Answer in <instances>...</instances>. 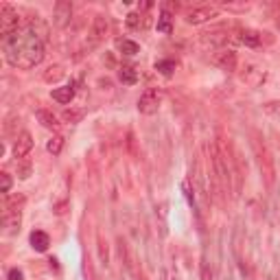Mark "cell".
Masks as SVG:
<instances>
[{"label":"cell","instance_id":"5bb4252c","mask_svg":"<svg viewBox=\"0 0 280 280\" xmlns=\"http://www.w3.org/2000/svg\"><path fill=\"white\" fill-rule=\"evenodd\" d=\"M239 39L245 44V46H252V49H256L258 44H261V39H263V33H258V31H254V29H243L241 33H239Z\"/></svg>","mask_w":280,"mask_h":280},{"label":"cell","instance_id":"3957f363","mask_svg":"<svg viewBox=\"0 0 280 280\" xmlns=\"http://www.w3.org/2000/svg\"><path fill=\"white\" fill-rule=\"evenodd\" d=\"M22 24H24L22 18L18 16V11L13 9L11 5H7V3L0 5V37L7 39L9 35H13Z\"/></svg>","mask_w":280,"mask_h":280},{"label":"cell","instance_id":"e0dca14e","mask_svg":"<svg viewBox=\"0 0 280 280\" xmlns=\"http://www.w3.org/2000/svg\"><path fill=\"white\" fill-rule=\"evenodd\" d=\"M158 31L160 33H164V35H171L173 33V16L169 11H164L160 13V18H158Z\"/></svg>","mask_w":280,"mask_h":280},{"label":"cell","instance_id":"2e32d148","mask_svg":"<svg viewBox=\"0 0 280 280\" xmlns=\"http://www.w3.org/2000/svg\"><path fill=\"white\" fill-rule=\"evenodd\" d=\"M243 81H248L250 85H261L265 81V72L254 66H248V72H243Z\"/></svg>","mask_w":280,"mask_h":280},{"label":"cell","instance_id":"44dd1931","mask_svg":"<svg viewBox=\"0 0 280 280\" xmlns=\"http://www.w3.org/2000/svg\"><path fill=\"white\" fill-rule=\"evenodd\" d=\"M62 77H64V68H62V66H51V68L44 72V81L46 83H55Z\"/></svg>","mask_w":280,"mask_h":280},{"label":"cell","instance_id":"cb8c5ba5","mask_svg":"<svg viewBox=\"0 0 280 280\" xmlns=\"http://www.w3.org/2000/svg\"><path fill=\"white\" fill-rule=\"evenodd\" d=\"M83 116H85L83 110H72V108H70V110H64V114H62L64 121H66V123H72V125L79 123Z\"/></svg>","mask_w":280,"mask_h":280},{"label":"cell","instance_id":"603a6c76","mask_svg":"<svg viewBox=\"0 0 280 280\" xmlns=\"http://www.w3.org/2000/svg\"><path fill=\"white\" fill-rule=\"evenodd\" d=\"M3 221H5V228L9 235L20 230V215H3Z\"/></svg>","mask_w":280,"mask_h":280},{"label":"cell","instance_id":"d4e9b609","mask_svg":"<svg viewBox=\"0 0 280 280\" xmlns=\"http://www.w3.org/2000/svg\"><path fill=\"white\" fill-rule=\"evenodd\" d=\"M147 24V20H143V16L136 11H131L129 16H127V26L129 29H140V26H145Z\"/></svg>","mask_w":280,"mask_h":280},{"label":"cell","instance_id":"ac0fdd59","mask_svg":"<svg viewBox=\"0 0 280 280\" xmlns=\"http://www.w3.org/2000/svg\"><path fill=\"white\" fill-rule=\"evenodd\" d=\"M116 49L123 53V55H136V53L140 51V46L136 42H131V39H116Z\"/></svg>","mask_w":280,"mask_h":280},{"label":"cell","instance_id":"ffe728a7","mask_svg":"<svg viewBox=\"0 0 280 280\" xmlns=\"http://www.w3.org/2000/svg\"><path fill=\"white\" fill-rule=\"evenodd\" d=\"M175 68H177V64L173 62V59H160V62L156 64V70L164 77H171L173 72H175Z\"/></svg>","mask_w":280,"mask_h":280},{"label":"cell","instance_id":"484cf974","mask_svg":"<svg viewBox=\"0 0 280 280\" xmlns=\"http://www.w3.org/2000/svg\"><path fill=\"white\" fill-rule=\"evenodd\" d=\"M0 191H3V193H9L11 191V177H9V173H0Z\"/></svg>","mask_w":280,"mask_h":280},{"label":"cell","instance_id":"9c48e42d","mask_svg":"<svg viewBox=\"0 0 280 280\" xmlns=\"http://www.w3.org/2000/svg\"><path fill=\"white\" fill-rule=\"evenodd\" d=\"M230 39V31L228 26H219V29H212V31H206L202 35V44L204 46H212V49H217V46H225Z\"/></svg>","mask_w":280,"mask_h":280},{"label":"cell","instance_id":"4316f807","mask_svg":"<svg viewBox=\"0 0 280 280\" xmlns=\"http://www.w3.org/2000/svg\"><path fill=\"white\" fill-rule=\"evenodd\" d=\"M99 254H101V263L108 265V245H105L101 235H99Z\"/></svg>","mask_w":280,"mask_h":280},{"label":"cell","instance_id":"6da1fadb","mask_svg":"<svg viewBox=\"0 0 280 280\" xmlns=\"http://www.w3.org/2000/svg\"><path fill=\"white\" fill-rule=\"evenodd\" d=\"M35 22H33V20L31 22H24L13 35L3 39L5 57L13 68L31 70V68H35L37 64H42V59L46 55L44 33H39L35 29Z\"/></svg>","mask_w":280,"mask_h":280},{"label":"cell","instance_id":"d6986e66","mask_svg":"<svg viewBox=\"0 0 280 280\" xmlns=\"http://www.w3.org/2000/svg\"><path fill=\"white\" fill-rule=\"evenodd\" d=\"M24 204V197L22 195H16L11 199L5 202V215H20V206Z\"/></svg>","mask_w":280,"mask_h":280},{"label":"cell","instance_id":"f1b7e54d","mask_svg":"<svg viewBox=\"0 0 280 280\" xmlns=\"http://www.w3.org/2000/svg\"><path fill=\"white\" fill-rule=\"evenodd\" d=\"M265 110H267L269 114H280V103H267Z\"/></svg>","mask_w":280,"mask_h":280},{"label":"cell","instance_id":"8fae6325","mask_svg":"<svg viewBox=\"0 0 280 280\" xmlns=\"http://www.w3.org/2000/svg\"><path fill=\"white\" fill-rule=\"evenodd\" d=\"M77 95V90H75V83H68V85H62V88H55L51 92V97H53V101H57V103H70L72 99H75Z\"/></svg>","mask_w":280,"mask_h":280},{"label":"cell","instance_id":"ba28073f","mask_svg":"<svg viewBox=\"0 0 280 280\" xmlns=\"http://www.w3.org/2000/svg\"><path fill=\"white\" fill-rule=\"evenodd\" d=\"M212 62H215L219 68L225 70V72H235L237 66H239V57H237V53L232 51V49H221V51L215 53Z\"/></svg>","mask_w":280,"mask_h":280},{"label":"cell","instance_id":"83f0119b","mask_svg":"<svg viewBox=\"0 0 280 280\" xmlns=\"http://www.w3.org/2000/svg\"><path fill=\"white\" fill-rule=\"evenodd\" d=\"M18 173H20V177H22V179H26V177L31 175V164H29V162L20 164V166H18Z\"/></svg>","mask_w":280,"mask_h":280},{"label":"cell","instance_id":"277c9868","mask_svg":"<svg viewBox=\"0 0 280 280\" xmlns=\"http://www.w3.org/2000/svg\"><path fill=\"white\" fill-rule=\"evenodd\" d=\"M162 99H164V92L160 88H147L138 99V112L147 116L156 114L160 110V105H162Z\"/></svg>","mask_w":280,"mask_h":280},{"label":"cell","instance_id":"8992f818","mask_svg":"<svg viewBox=\"0 0 280 280\" xmlns=\"http://www.w3.org/2000/svg\"><path fill=\"white\" fill-rule=\"evenodd\" d=\"M110 33V20L105 16H95V20H92V26H90V46H97L99 42H103L105 37H108Z\"/></svg>","mask_w":280,"mask_h":280},{"label":"cell","instance_id":"5b68a950","mask_svg":"<svg viewBox=\"0 0 280 280\" xmlns=\"http://www.w3.org/2000/svg\"><path fill=\"white\" fill-rule=\"evenodd\" d=\"M219 16V9L217 7H212V5H206V7H193L191 11H186V22L189 24H204V22H208V20L212 18H217Z\"/></svg>","mask_w":280,"mask_h":280},{"label":"cell","instance_id":"4dcf8cb0","mask_svg":"<svg viewBox=\"0 0 280 280\" xmlns=\"http://www.w3.org/2000/svg\"><path fill=\"white\" fill-rule=\"evenodd\" d=\"M7 278H9V280H22V271H20V269H11Z\"/></svg>","mask_w":280,"mask_h":280},{"label":"cell","instance_id":"7a4b0ae2","mask_svg":"<svg viewBox=\"0 0 280 280\" xmlns=\"http://www.w3.org/2000/svg\"><path fill=\"white\" fill-rule=\"evenodd\" d=\"M254 151H256V158H258V166H261V173H263V179H265V186L267 189H274V182H276V166H274V158L267 149V145L263 143L261 136H254Z\"/></svg>","mask_w":280,"mask_h":280},{"label":"cell","instance_id":"7c38bea8","mask_svg":"<svg viewBox=\"0 0 280 280\" xmlns=\"http://www.w3.org/2000/svg\"><path fill=\"white\" fill-rule=\"evenodd\" d=\"M49 245H51V239H49L46 232H42V230L31 232V248L35 252H46V250H49Z\"/></svg>","mask_w":280,"mask_h":280},{"label":"cell","instance_id":"52a82bcc","mask_svg":"<svg viewBox=\"0 0 280 280\" xmlns=\"http://www.w3.org/2000/svg\"><path fill=\"white\" fill-rule=\"evenodd\" d=\"M72 20V5L68 0H59L55 3V9H53V22H55L57 29H66Z\"/></svg>","mask_w":280,"mask_h":280},{"label":"cell","instance_id":"4fadbf2b","mask_svg":"<svg viewBox=\"0 0 280 280\" xmlns=\"http://www.w3.org/2000/svg\"><path fill=\"white\" fill-rule=\"evenodd\" d=\"M37 121L42 123V127H46V129H59V121H57V116L53 114L51 110H37Z\"/></svg>","mask_w":280,"mask_h":280},{"label":"cell","instance_id":"30bf717a","mask_svg":"<svg viewBox=\"0 0 280 280\" xmlns=\"http://www.w3.org/2000/svg\"><path fill=\"white\" fill-rule=\"evenodd\" d=\"M31 149H33V136L29 131H22V134L16 138V143H13V156L18 160H22V158L29 156Z\"/></svg>","mask_w":280,"mask_h":280},{"label":"cell","instance_id":"9a60e30c","mask_svg":"<svg viewBox=\"0 0 280 280\" xmlns=\"http://www.w3.org/2000/svg\"><path fill=\"white\" fill-rule=\"evenodd\" d=\"M118 79H121V83H125V85H136L138 72L134 66H121V68H118Z\"/></svg>","mask_w":280,"mask_h":280},{"label":"cell","instance_id":"f546056e","mask_svg":"<svg viewBox=\"0 0 280 280\" xmlns=\"http://www.w3.org/2000/svg\"><path fill=\"white\" fill-rule=\"evenodd\" d=\"M184 193H186V197H189V202H191V204H195V195H193V191H191V184H189V182H184Z\"/></svg>","mask_w":280,"mask_h":280},{"label":"cell","instance_id":"7402d4cb","mask_svg":"<svg viewBox=\"0 0 280 280\" xmlns=\"http://www.w3.org/2000/svg\"><path fill=\"white\" fill-rule=\"evenodd\" d=\"M62 147H64V136L55 134L49 143H46V149H49V153H53V156H59L62 153Z\"/></svg>","mask_w":280,"mask_h":280}]
</instances>
